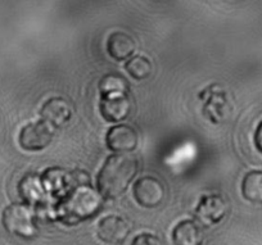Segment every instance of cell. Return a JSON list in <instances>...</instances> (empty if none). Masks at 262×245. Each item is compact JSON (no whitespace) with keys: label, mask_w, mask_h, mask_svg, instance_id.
Instances as JSON below:
<instances>
[{"label":"cell","mask_w":262,"mask_h":245,"mask_svg":"<svg viewBox=\"0 0 262 245\" xmlns=\"http://www.w3.org/2000/svg\"><path fill=\"white\" fill-rule=\"evenodd\" d=\"M130 110L131 102L127 94L104 97L100 102V113L108 122H121L130 115Z\"/></svg>","instance_id":"9c48e42d"},{"label":"cell","mask_w":262,"mask_h":245,"mask_svg":"<svg viewBox=\"0 0 262 245\" xmlns=\"http://www.w3.org/2000/svg\"><path fill=\"white\" fill-rule=\"evenodd\" d=\"M133 193L140 206L155 208L165 199V186L158 179L153 176H144L135 183Z\"/></svg>","instance_id":"5b68a950"},{"label":"cell","mask_w":262,"mask_h":245,"mask_svg":"<svg viewBox=\"0 0 262 245\" xmlns=\"http://www.w3.org/2000/svg\"><path fill=\"white\" fill-rule=\"evenodd\" d=\"M242 193L248 202L262 204V171H251L244 176Z\"/></svg>","instance_id":"4fadbf2b"},{"label":"cell","mask_w":262,"mask_h":245,"mask_svg":"<svg viewBox=\"0 0 262 245\" xmlns=\"http://www.w3.org/2000/svg\"><path fill=\"white\" fill-rule=\"evenodd\" d=\"M130 232V226L118 216L104 217L98 224V237L107 244H121Z\"/></svg>","instance_id":"ba28073f"},{"label":"cell","mask_w":262,"mask_h":245,"mask_svg":"<svg viewBox=\"0 0 262 245\" xmlns=\"http://www.w3.org/2000/svg\"><path fill=\"white\" fill-rule=\"evenodd\" d=\"M54 128L45 121L29 123L19 133V145L25 150L37 151L47 148L53 140Z\"/></svg>","instance_id":"277c9868"},{"label":"cell","mask_w":262,"mask_h":245,"mask_svg":"<svg viewBox=\"0 0 262 245\" xmlns=\"http://www.w3.org/2000/svg\"><path fill=\"white\" fill-rule=\"evenodd\" d=\"M254 143H256L257 149L262 153V122L257 127L256 133H254Z\"/></svg>","instance_id":"ac0fdd59"},{"label":"cell","mask_w":262,"mask_h":245,"mask_svg":"<svg viewBox=\"0 0 262 245\" xmlns=\"http://www.w3.org/2000/svg\"><path fill=\"white\" fill-rule=\"evenodd\" d=\"M102 204V195L94 191L92 186H76L59 203L57 217L63 224L75 225L94 216L100 211Z\"/></svg>","instance_id":"7a4b0ae2"},{"label":"cell","mask_w":262,"mask_h":245,"mask_svg":"<svg viewBox=\"0 0 262 245\" xmlns=\"http://www.w3.org/2000/svg\"><path fill=\"white\" fill-rule=\"evenodd\" d=\"M172 241L175 245H202L205 241L202 226L190 219L181 221L173 229Z\"/></svg>","instance_id":"8fae6325"},{"label":"cell","mask_w":262,"mask_h":245,"mask_svg":"<svg viewBox=\"0 0 262 245\" xmlns=\"http://www.w3.org/2000/svg\"><path fill=\"white\" fill-rule=\"evenodd\" d=\"M107 146L116 154H127L138 145V133L127 125H117L107 133Z\"/></svg>","instance_id":"52a82bcc"},{"label":"cell","mask_w":262,"mask_h":245,"mask_svg":"<svg viewBox=\"0 0 262 245\" xmlns=\"http://www.w3.org/2000/svg\"><path fill=\"white\" fill-rule=\"evenodd\" d=\"M99 90L102 98L127 94V84L125 78L117 75H107L100 80Z\"/></svg>","instance_id":"9a60e30c"},{"label":"cell","mask_w":262,"mask_h":245,"mask_svg":"<svg viewBox=\"0 0 262 245\" xmlns=\"http://www.w3.org/2000/svg\"><path fill=\"white\" fill-rule=\"evenodd\" d=\"M125 68L131 77L139 81L149 77L153 70L150 60L145 57H140V55L130 58L126 63Z\"/></svg>","instance_id":"2e32d148"},{"label":"cell","mask_w":262,"mask_h":245,"mask_svg":"<svg viewBox=\"0 0 262 245\" xmlns=\"http://www.w3.org/2000/svg\"><path fill=\"white\" fill-rule=\"evenodd\" d=\"M19 194L29 204H37L44 194V184L35 175H27L18 186Z\"/></svg>","instance_id":"5bb4252c"},{"label":"cell","mask_w":262,"mask_h":245,"mask_svg":"<svg viewBox=\"0 0 262 245\" xmlns=\"http://www.w3.org/2000/svg\"><path fill=\"white\" fill-rule=\"evenodd\" d=\"M138 159L131 154L111 155L98 175V190L105 198L121 196L138 172Z\"/></svg>","instance_id":"6da1fadb"},{"label":"cell","mask_w":262,"mask_h":245,"mask_svg":"<svg viewBox=\"0 0 262 245\" xmlns=\"http://www.w3.org/2000/svg\"><path fill=\"white\" fill-rule=\"evenodd\" d=\"M135 48L137 45L134 39L123 31H116L108 37V54L115 60H125L130 58L131 54L135 52Z\"/></svg>","instance_id":"7c38bea8"},{"label":"cell","mask_w":262,"mask_h":245,"mask_svg":"<svg viewBox=\"0 0 262 245\" xmlns=\"http://www.w3.org/2000/svg\"><path fill=\"white\" fill-rule=\"evenodd\" d=\"M131 245H163L162 241L158 236L152 234H140L134 237Z\"/></svg>","instance_id":"e0dca14e"},{"label":"cell","mask_w":262,"mask_h":245,"mask_svg":"<svg viewBox=\"0 0 262 245\" xmlns=\"http://www.w3.org/2000/svg\"><path fill=\"white\" fill-rule=\"evenodd\" d=\"M40 116H41L42 121L49 123L53 127H57V126L63 125L71 118L72 109L64 99L53 98L42 105Z\"/></svg>","instance_id":"30bf717a"},{"label":"cell","mask_w":262,"mask_h":245,"mask_svg":"<svg viewBox=\"0 0 262 245\" xmlns=\"http://www.w3.org/2000/svg\"><path fill=\"white\" fill-rule=\"evenodd\" d=\"M228 213V203L220 195H206L195 209V219L201 226L219 224Z\"/></svg>","instance_id":"8992f818"},{"label":"cell","mask_w":262,"mask_h":245,"mask_svg":"<svg viewBox=\"0 0 262 245\" xmlns=\"http://www.w3.org/2000/svg\"><path fill=\"white\" fill-rule=\"evenodd\" d=\"M4 229L12 235L31 239L36 236L37 227L36 216L26 204H11L3 212Z\"/></svg>","instance_id":"3957f363"}]
</instances>
